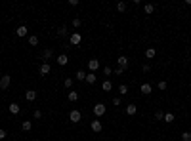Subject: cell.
Wrapping results in <instances>:
<instances>
[{"mask_svg": "<svg viewBox=\"0 0 191 141\" xmlns=\"http://www.w3.org/2000/svg\"><path fill=\"white\" fill-rule=\"evenodd\" d=\"M80 118H82V112L76 111V109H73V111L69 112V120H71V122H80Z\"/></svg>", "mask_w": 191, "mask_h": 141, "instance_id": "cell-1", "label": "cell"}, {"mask_svg": "<svg viewBox=\"0 0 191 141\" xmlns=\"http://www.w3.org/2000/svg\"><path fill=\"white\" fill-rule=\"evenodd\" d=\"M105 111H107V107H105L103 103H96V105H94V115L96 116H103Z\"/></svg>", "mask_w": 191, "mask_h": 141, "instance_id": "cell-2", "label": "cell"}, {"mask_svg": "<svg viewBox=\"0 0 191 141\" xmlns=\"http://www.w3.org/2000/svg\"><path fill=\"white\" fill-rule=\"evenodd\" d=\"M80 40H82V36H80V33H73L71 36H69V44L71 46H79Z\"/></svg>", "mask_w": 191, "mask_h": 141, "instance_id": "cell-3", "label": "cell"}, {"mask_svg": "<svg viewBox=\"0 0 191 141\" xmlns=\"http://www.w3.org/2000/svg\"><path fill=\"white\" fill-rule=\"evenodd\" d=\"M10 82H12V76L4 74L2 78H0V88H2V90H8V88H10Z\"/></svg>", "mask_w": 191, "mask_h": 141, "instance_id": "cell-4", "label": "cell"}, {"mask_svg": "<svg viewBox=\"0 0 191 141\" xmlns=\"http://www.w3.org/2000/svg\"><path fill=\"white\" fill-rule=\"evenodd\" d=\"M90 128H92V132H96V134H99V132L101 130H103V124H101L99 122V120H92V122H90Z\"/></svg>", "mask_w": 191, "mask_h": 141, "instance_id": "cell-5", "label": "cell"}, {"mask_svg": "<svg viewBox=\"0 0 191 141\" xmlns=\"http://www.w3.org/2000/svg\"><path fill=\"white\" fill-rule=\"evenodd\" d=\"M97 69H99V59H90V61H88V71L90 72H96Z\"/></svg>", "mask_w": 191, "mask_h": 141, "instance_id": "cell-6", "label": "cell"}, {"mask_svg": "<svg viewBox=\"0 0 191 141\" xmlns=\"http://www.w3.org/2000/svg\"><path fill=\"white\" fill-rule=\"evenodd\" d=\"M38 72H40V74H42V76L50 74V72H52V67H50V63H46V61H44L42 65H40V69H38Z\"/></svg>", "mask_w": 191, "mask_h": 141, "instance_id": "cell-7", "label": "cell"}, {"mask_svg": "<svg viewBox=\"0 0 191 141\" xmlns=\"http://www.w3.org/2000/svg\"><path fill=\"white\" fill-rule=\"evenodd\" d=\"M140 90H141V94H143V95H149L153 92V86H151V84H147V82H143L140 86Z\"/></svg>", "mask_w": 191, "mask_h": 141, "instance_id": "cell-8", "label": "cell"}, {"mask_svg": "<svg viewBox=\"0 0 191 141\" xmlns=\"http://www.w3.org/2000/svg\"><path fill=\"white\" fill-rule=\"evenodd\" d=\"M117 63H119L120 69H128V57H126V55H120V57L117 59Z\"/></svg>", "mask_w": 191, "mask_h": 141, "instance_id": "cell-9", "label": "cell"}, {"mask_svg": "<svg viewBox=\"0 0 191 141\" xmlns=\"http://www.w3.org/2000/svg\"><path fill=\"white\" fill-rule=\"evenodd\" d=\"M27 33H29V29H27L25 25H19L17 29H15V34L17 36H27Z\"/></svg>", "mask_w": 191, "mask_h": 141, "instance_id": "cell-10", "label": "cell"}, {"mask_svg": "<svg viewBox=\"0 0 191 141\" xmlns=\"http://www.w3.org/2000/svg\"><path fill=\"white\" fill-rule=\"evenodd\" d=\"M8 111H10L12 112V115H19V105H17V103H10V105H8Z\"/></svg>", "mask_w": 191, "mask_h": 141, "instance_id": "cell-11", "label": "cell"}, {"mask_svg": "<svg viewBox=\"0 0 191 141\" xmlns=\"http://www.w3.org/2000/svg\"><path fill=\"white\" fill-rule=\"evenodd\" d=\"M25 99H27V101H35V99H36V92L35 90H27L25 92Z\"/></svg>", "mask_w": 191, "mask_h": 141, "instance_id": "cell-12", "label": "cell"}, {"mask_svg": "<svg viewBox=\"0 0 191 141\" xmlns=\"http://www.w3.org/2000/svg\"><path fill=\"white\" fill-rule=\"evenodd\" d=\"M67 63H69V57H67V54H61V55H59V57H58V65L65 67V65H67Z\"/></svg>", "mask_w": 191, "mask_h": 141, "instance_id": "cell-13", "label": "cell"}, {"mask_svg": "<svg viewBox=\"0 0 191 141\" xmlns=\"http://www.w3.org/2000/svg\"><path fill=\"white\" fill-rule=\"evenodd\" d=\"M67 99H69L71 103L79 101V92H69V94H67Z\"/></svg>", "mask_w": 191, "mask_h": 141, "instance_id": "cell-14", "label": "cell"}, {"mask_svg": "<svg viewBox=\"0 0 191 141\" xmlns=\"http://www.w3.org/2000/svg\"><path fill=\"white\" fill-rule=\"evenodd\" d=\"M101 90H103V92H111V90H113L111 80H103V84H101Z\"/></svg>", "mask_w": 191, "mask_h": 141, "instance_id": "cell-15", "label": "cell"}, {"mask_svg": "<svg viewBox=\"0 0 191 141\" xmlns=\"http://www.w3.org/2000/svg\"><path fill=\"white\" fill-rule=\"evenodd\" d=\"M155 55H157V50H155V48H147V50H145V57H147V59H153Z\"/></svg>", "mask_w": 191, "mask_h": 141, "instance_id": "cell-16", "label": "cell"}, {"mask_svg": "<svg viewBox=\"0 0 191 141\" xmlns=\"http://www.w3.org/2000/svg\"><path fill=\"white\" fill-rule=\"evenodd\" d=\"M136 111H138L136 105H132V103H130V105H126V115H128V116H134V115H136Z\"/></svg>", "mask_w": 191, "mask_h": 141, "instance_id": "cell-17", "label": "cell"}, {"mask_svg": "<svg viewBox=\"0 0 191 141\" xmlns=\"http://www.w3.org/2000/svg\"><path fill=\"white\" fill-rule=\"evenodd\" d=\"M31 128H32V122H31V120H23V122H21V130L23 132H29Z\"/></svg>", "mask_w": 191, "mask_h": 141, "instance_id": "cell-18", "label": "cell"}, {"mask_svg": "<svg viewBox=\"0 0 191 141\" xmlns=\"http://www.w3.org/2000/svg\"><path fill=\"white\" fill-rule=\"evenodd\" d=\"M143 11H145L147 15H151L153 11H155V6H153V4H145V6H143Z\"/></svg>", "mask_w": 191, "mask_h": 141, "instance_id": "cell-19", "label": "cell"}, {"mask_svg": "<svg viewBox=\"0 0 191 141\" xmlns=\"http://www.w3.org/2000/svg\"><path fill=\"white\" fill-rule=\"evenodd\" d=\"M75 78H76V80H80V82H82V80H86V72H84L82 69H80V71H76Z\"/></svg>", "mask_w": 191, "mask_h": 141, "instance_id": "cell-20", "label": "cell"}, {"mask_svg": "<svg viewBox=\"0 0 191 141\" xmlns=\"http://www.w3.org/2000/svg\"><path fill=\"white\" fill-rule=\"evenodd\" d=\"M86 82L88 84H96V72H88L86 74Z\"/></svg>", "mask_w": 191, "mask_h": 141, "instance_id": "cell-21", "label": "cell"}, {"mask_svg": "<svg viewBox=\"0 0 191 141\" xmlns=\"http://www.w3.org/2000/svg\"><path fill=\"white\" fill-rule=\"evenodd\" d=\"M29 44H31V46H38V36H36V34H31L29 36Z\"/></svg>", "mask_w": 191, "mask_h": 141, "instance_id": "cell-22", "label": "cell"}, {"mask_svg": "<svg viewBox=\"0 0 191 141\" xmlns=\"http://www.w3.org/2000/svg\"><path fill=\"white\" fill-rule=\"evenodd\" d=\"M119 94L120 95H126L128 94V86H126V84H120V86H119Z\"/></svg>", "mask_w": 191, "mask_h": 141, "instance_id": "cell-23", "label": "cell"}, {"mask_svg": "<svg viewBox=\"0 0 191 141\" xmlns=\"http://www.w3.org/2000/svg\"><path fill=\"white\" fill-rule=\"evenodd\" d=\"M52 55H54V52H52V50H44L42 52V59H52Z\"/></svg>", "mask_w": 191, "mask_h": 141, "instance_id": "cell-24", "label": "cell"}, {"mask_svg": "<svg viewBox=\"0 0 191 141\" xmlns=\"http://www.w3.org/2000/svg\"><path fill=\"white\" fill-rule=\"evenodd\" d=\"M117 10H119L120 14H123V11H126V2H119V4H117Z\"/></svg>", "mask_w": 191, "mask_h": 141, "instance_id": "cell-25", "label": "cell"}, {"mask_svg": "<svg viewBox=\"0 0 191 141\" xmlns=\"http://www.w3.org/2000/svg\"><path fill=\"white\" fill-rule=\"evenodd\" d=\"M164 122H174V115L172 112H164Z\"/></svg>", "mask_w": 191, "mask_h": 141, "instance_id": "cell-26", "label": "cell"}, {"mask_svg": "<svg viewBox=\"0 0 191 141\" xmlns=\"http://www.w3.org/2000/svg\"><path fill=\"white\" fill-rule=\"evenodd\" d=\"M67 34V27H59L58 29V36H65Z\"/></svg>", "mask_w": 191, "mask_h": 141, "instance_id": "cell-27", "label": "cell"}, {"mask_svg": "<svg viewBox=\"0 0 191 141\" xmlns=\"http://www.w3.org/2000/svg\"><path fill=\"white\" fill-rule=\"evenodd\" d=\"M182 141H191V134L189 132H184V134H182Z\"/></svg>", "mask_w": 191, "mask_h": 141, "instance_id": "cell-28", "label": "cell"}, {"mask_svg": "<svg viewBox=\"0 0 191 141\" xmlns=\"http://www.w3.org/2000/svg\"><path fill=\"white\" fill-rule=\"evenodd\" d=\"M80 23H82V21H80V17H75V19H73V27H75V29H79Z\"/></svg>", "mask_w": 191, "mask_h": 141, "instance_id": "cell-29", "label": "cell"}, {"mask_svg": "<svg viewBox=\"0 0 191 141\" xmlns=\"http://www.w3.org/2000/svg\"><path fill=\"white\" fill-rule=\"evenodd\" d=\"M65 88H67V90L73 88V78H65Z\"/></svg>", "mask_w": 191, "mask_h": 141, "instance_id": "cell-30", "label": "cell"}, {"mask_svg": "<svg viewBox=\"0 0 191 141\" xmlns=\"http://www.w3.org/2000/svg\"><path fill=\"white\" fill-rule=\"evenodd\" d=\"M166 86H168V84H166V80H161V82L157 84V88H159V90H166Z\"/></svg>", "mask_w": 191, "mask_h": 141, "instance_id": "cell-31", "label": "cell"}, {"mask_svg": "<svg viewBox=\"0 0 191 141\" xmlns=\"http://www.w3.org/2000/svg\"><path fill=\"white\" fill-rule=\"evenodd\" d=\"M155 118L157 120H164V112H162V111H157L155 112Z\"/></svg>", "mask_w": 191, "mask_h": 141, "instance_id": "cell-32", "label": "cell"}, {"mask_svg": "<svg viewBox=\"0 0 191 141\" xmlns=\"http://www.w3.org/2000/svg\"><path fill=\"white\" fill-rule=\"evenodd\" d=\"M111 72H113V71H111V67H103V74H105V76H109Z\"/></svg>", "mask_w": 191, "mask_h": 141, "instance_id": "cell-33", "label": "cell"}, {"mask_svg": "<svg viewBox=\"0 0 191 141\" xmlns=\"http://www.w3.org/2000/svg\"><path fill=\"white\" fill-rule=\"evenodd\" d=\"M35 118H36V120L42 118V111H38V109H36V111H35Z\"/></svg>", "mask_w": 191, "mask_h": 141, "instance_id": "cell-34", "label": "cell"}, {"mask_svg": "<svg viewBox=\"0 0 191 141\" xmlns=\"http://www.w3.org/2000/svg\"><path fill=\"white\" fill-rule=\"evenodd\" d=\"M113 105L119 107V105H120V97H113Z\"/></svg>", "mask_w": 191, "mask_h": 141, "instance_id": "cell-35", "label": "cell"}, {"mask_svg": "<svg viewBox=\"0 0 191 141\" xmlns=\"http://www.w3.org/2000/svg\"><path fill=\"white\" fill-rule=\"evenodd\" d=\"M141 71H143V72H149V71H151V67H149V65H147V63H145V65H143V67H141Z\"/></svg>", "mask_w": 191, "mask_h": 141, "instance_id": "cell-36", "label": "cell"}, {"mask_svg": "<svg viewBox=\"0 0 191 141\" xmlns=\"http://www.w3.org/2000/svg\"><path fill=\"white\" fill-rule=\"evenodd\" d=\"M113 72H115V74H123V72H124V69H120V67H117V69L113 71Z\"/></svg>", "mask_w": 191, "mask_h": 141, "instance_id": "cell-37", "label": "cell"}, {"mask_svg": "<svg viewBox=\"0 0 191 141\" xmlns=\"http://www.w3.org/2000/svg\"><path fill=\"white\" fill-rule=\"evenodd\" d=\"M6 135H8V134H6V130H0V139H4Z\"/></svg>", "mask_w": 191, "mask_h": 141, "instance_id": "cell-38", "label": "cell"}, {"mask_svg": "<svg viewBox=\"0 0 191 141\" xmlns=\"http://www.w3.org/2000/svg\"><path fill=\"white\" fill-rule=\"evenodd\" d=\"M32 141H36V139H32Z\"/></svg>", "mask_w": 191, "mask_h": 141, "instance_id": "cell-39", "label": "cell"}]
</instances>
